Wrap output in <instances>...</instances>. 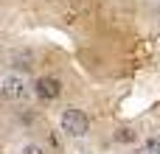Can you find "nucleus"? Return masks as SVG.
Instances as JSON below:
<instances>
[{
	"label": "nucleus",
	"mask_w": 160,
	"mask_h": 154,
	"mask_svg": "<svg viewBox=\"0 0 160 154\" xmlns=\"http://www.w3.org/2000/svg\"><path fill=\"white\" fill-rule=\"evenodd\" d=\"M115 140L118 143H135V132L132 129H118L115 132Z\"/></svg>",
	"instance_id": "nucleus-4"
},
{
	"label": "nucleus",
	"mask_w": 160,
	"mask_h": 154,
	"mask_svg": "<svg viewBox=\"0 0 160 154\" xmlns=\"http://www.w3.org/2000/svg\"><path fill=\"white\" fill-rule=\"evenodd\" d=\"M146 152L149 154H160V137H149V140H146Z\"/></svg>",
	"instance_id": "nucleus-5"
},
{
	"label": "nucleus",
	"mask_w": 160,
	"mask_h": 154,
	"mask_svg": "<svg viewBox=\"0 0 160 154\" xmlns=\"http://www.w3.org/2000/svg\"><path fill=\"white\" fill-rule=\"evenodd\" d=\"M0 90H3L6 98H11V101H22V98L28 95V81H25L22 76H17V73H8V76L3 79V84H0Z\"/></svg>",
	"instance_id": "nucleus-2"
},
{
	"label": "nucleus",
	"mask_w": 160,
	"mask_h": 154,
	"mask_svg": "<svg viewBox=\"0 0 160 154\" xmlns=\"http://www.w3.org/2000/svg\"><path fill=\"white\" fill-rule=\"evenodd\" d=\"M59 126H62V132L70 135V137H84V135L90 132V118H87L82 109L68 107V109H62V115H59Z\"/></svg>",
	"instance_id": "nucleus-1"
},
{
	"label": "nucleus",
	"mask_w": 160,
	"mask_h": 154,
	"mask_svg": "<svg viewBox=\"0 0 160 154\" xmlns=\"http://www.w3.org/2000/svg\"><path fill=\"white\" fill-rule=\"evenodd\" d=\"M22 154H42V149H39V146H25Z\"/></svg>",
	"instance_id": "nucleus-6"
},
{
	"label": "nucleus",
	"mask_w": 160,
	"mask_h": 154,
	"mask_svg": "<svg viewBox=\"0 0 160 154\" xmlns=\"http://www.w3.org/2000/svg\"><path fill=\"white\" fill-rule=\"evenodd\" d=\"M34 93H37V98H42V101H53V98H59L62 84H59V79H53V76H39V79L34 81Z\"/></svg>",
	"instance_id": "nucleus-3"
}]
</instances>
